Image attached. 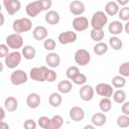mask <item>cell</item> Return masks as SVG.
I'll list each match as a JSON object with an SVG mask.
<instances>
[{"mask_svg":"<svg viewBox=\"0 0 129 129\" xmlns=\"http://www.w3.org/2000/svg\"><path fill=\"white\" fill-rule=\"evenodd\" d=\"M28 76L23 70H15L10 75V82L14 86H20L27 82Z\"/></svg>","mask_w":129,"mask_h":129,"instance_id":"8992f818","label":"cell"},{"mask_svg":"<svg viewBox=\"0 0 129 129\" xmlns=\"http://www.w3.org/2000/svg\"><path fill=\"white\" fill-rule=\"evenodd\" d=\"M88 27H89V20L87 17L77 16L73 19V28L76 31L82 32V31H85L86 29H88Z\"/></svg>","mask_w":129,"mask_h":129,"instance_id":"30bf717a","label":"cell"},{"mask_svg":"<svg viewBox=\"0 0 129 129\" xmlns=\"http://www.w3.org/2000/svg\"><path fill=\"white\" fill-rule=\"evenodd\" d=\"M108 30H109V32H110L111 34L118 36V35L121 34V32L123 31V23H122L121 21H119V20H114V21H112V22L109 24Z\"/></svg>","mask_w":129,"mask_h":129,"instance_id":"7402d4cb","label":"cell"},{"mask_svg":"<svg viewBox=\"0 0 129 129\" xmlns=\"http://www.w3.org/2000/svg\"><path fill=\"white\" fill-rule=\"evenodd\" d=\"M107 23H108V16L104 11H96L93 14L91 19L92 28L103 29Z\"/></svg>","mask_w":129,"mask_h":129,"instance_id":"7a4b0ae2","label":"cell"},{"mask_svg":"<svg viewBox=\"0 0 129 129\" xmlns=\"http://www.w3.org/2000/svg\"><path fill=\"white\" fill-rule=\"evenodd\" d=\"M99 108H100L101 112H103V113L109 112L112 109V101L110 100V98L103 97L99 102Z\"/></svg>","mask_w":129,"mask_h":129,"instance_id":"83f0119b","label":"cell"},{"mask_svg":"<svg viewBox=\"0 0 129 129\" xmlns=\"http://www.w3.org/2000/svg\"><path fill=\"white\" fill-rule=\"evenodd\" d=\"M119 5L117 4V2L115 1H109L106 3L105 5V13L109 16H115L117 15L118 11H119Z\"/></svg>","mask_w":129,"mask_h":129,"instance_id":"cb8c5ba5","label":"cell"},{"mask_svg":"<svg viewBox=\"0 0 129 129\" xmlns=\"http://www.w3.org/2000/svg\"><path fill=\"white\" fill-rule=\"evenodd\" d=\"M123 30H125V32L129 34V22L128 21H125V24H123Z\"/></svg>","mask_w":129,"mask_h":129,"instance_id":"c3c4849f","label":"cell"},{"mask_svg":"<svg viewBox=\"0 0 129 129\" xmlns=\"http://www.w3.org/2000/svg\"><path fill=\"white\" fill-rule=\"evenodd\" d=\"M108 49H109L108 44L106 42H103V41H98L94 45V47H93L94 53L97 54V55H103V54H105L108 51Z\"/></svg>","mask_w":129,"mask_h":129,"instance_id":"4316f807","label":"cell"},{"mask_svg":"<svg viewBox=\"0 0 129 129\" xmlns=\"http://www.w3.org/2000/svg\"><path fill=\"white\" fill-rule=\"evenodd\" d=\"M74 58L77 64L84 67V66H87L91 61V54L87 49L80 48L75 52Z\"/></svg>","mask_w":129,"mask_h":129,"instance_id":"52a82bcc","label":"cell"},{"mask_svg":"<svg viewBox=\"0 0 129 129\" xmlns=\"http://www.w3.org/2000/svg\"><path fill=\"white\" fill-rule=\"evenodd\" d=\"M109 45L114 50H120L123 46V42H122L121 38H119L117 35H113L109 38Z\"/></svg>","mask_w":129,"mask_h":129,"instance_id":"f546056e","label":"cell"},{"mask_svg":"<svg viewBox=\"0 0 129 129\" xmlns=\"http://www.w3.org/2000/svg\"><path fill=\"white\" fill-rule=\"evenodd\" d=\"M37 124H38L39 127H41L43 129H49V126H50V118H48L46 116H41V117L38 118Z\"/></svg>","mask_w":129,"mask_h":129,"instance_id":"8d00e7d4","label":"cell"},{"mask_svg":"<svg viewBox=\"0 0 129 129\" xmlns=\"http://www.w3.org/2000/svg\"><path fill=\"white\" fill-rule=\"evenodd\" d=\"M69 9L72 14H74L76 16H80L85 12L86 7H85L84 2H82L80 0H73L69 5Z\"/></svg>","mask_w":129,"mask_h":129,"instance_id":"5bb4252c","label":"cell"},{"mask_svg":"<svg viewBox=\"0 0 129 129\" xmlns=\"http://www.w3.org/2000/svg\"><path fill=\"white\" fill-rule=\"evenodd\" d=\"M21 59H22L21 52H19L18 50H13L11 52L9 51V53L4 57V63L8 69L13 70L19 66V63L21 62Z\"/></svg>","mask_w":129,"mask_h":129,"instance_id":"3957f363","label":"cell"},{"mask_svg":"<svg viewBox=\"0 0 129 129\" xmlns=\"http://www.w3.org/2000/svg\"><path fill=\"white\" fill-rule=\"evenodd\" d=\"M111 84L116 89H122L126 85V78H124V77H122L120 75L119 76H115V77L112 78Z\"/></svg>","mask_w":129,"mask_h":129,"instance_id":"f1b7e54d","label":"cell"},{"mask_svg":"<svg viewBox=\"0 0 129 129\" xmlns=\"http://www.w3.org/2000/svg\"><path fill=\"white\" fill-rule=\"evenodd\" d=\"M90 35H91V38L98 42V41H101L103 40L104 36H105V33L103 31V29H99V28H92L91 32H90Z\"/></svg>","mask_w":129,"mask_h":129,"instance_id":"d6a6232c","label":"cell"},{"mask_svg":"<svg viewBox=\"0 0 129 129\" xmlns=\"http://www.w3.org/2000/svg\"><path fill=\"white\" fill-rule=\"evenodd\" d=\"M63 124V118L60 115H54L50 118V126L49 129H59Z\"/></svg>","mask_w":129,"mask_h":129,"instance_id":"1f68e13d","label":"cell"},{"mask_svg":"<svg viewBox=\"0 0 129 129\" xmlns=\"http://www.w3.org/2000/svg\"><path fill=\"white\" fill-rule=\"evenodd\" d=\"M3 71V62L0 60V73Z\"/></svg>","mask_w":129,"mask_h":129,"instance_id":"f5cc1de1","label":"cell"},{"mask_svg":"<svg viewBox=\"0 0 129 129\" xmlns=\"http://www.w3.org/2000/svg\"><path fill=\"white\" fill-rule=\"evenodd\" d=\"M4 22H5V17H4V15L0 12V27L4 24Z\"/></svg>","mask_w":129,"mask_h":129,"instance_id":"f907efd6","label":"cell"},{"mask_svg":"<svg viewBox=\"0 0 129 129\" xmlns=\"http://www.w3.org/2000/svg\"><path fill=\"white\" fill-rule=\"evenodd\" d=\"M69 115H70L71 120H73L75 122H80L85 118V111L83 108H81L79 106H74L71 108Z\"/></svg>","mask_w":129,"mask_h":129,"instance_id":"9a60e30c","label":"cell"},{"mask_svg":"<svg viewBox=\"0 0 129 129\" xmlns=\"http://www.w3.org/2000/svg\"><path fill=\"white\" fill-rule=\"evenodd\" d=\"M72 81H73V83H75L76 85L82 86V85H85V84H86V82H87V76H86L85 74L79 73Z\"/></svg>","mask_w":129,"mask_h":129,"instance_id":"f35d334b","label":"cell"},{"mask_svg":"<svg viewBox=\"0 0 129 129\" xmlns=\"http://www.w3.org/2000/svg\"><path fill=\"white\" fill-rule=\"evenodd\" d=\"M79 73H80L79 68L76 67V66H72V67H69V68L67 69V71H66V76H67V78H68L69 80H73Z\"/></svg>","mask_w":129,"mask_h":129,"instance_id":"d590c367","label":"cell"},{"mask_svg":"<svg viewBox=\"0 0 129 129\" xmlns=\"http://www.w3.org/2000/svg\"><path fill=\"white\" fill-rule=\"evenodd\" d=\"M3 5L9 15H14L21 8V2L19 0H3Z\"/></svg>","mask_w":129,"mask_h":129,"instance_id":"8fae6325","label":"cell"},{"mask_svg":"<svg viewBox=\"0 0 129 129\" xmlns=\"http://www.w3.org/2000/svg\"><path fill=\"white\" fill-rule=\"evenodd\" d=\"M61 102H62V98H61L60 93H51L48 97V103L53 108L59 107Z\"/></svg>","mask_w":129,"mask_h":129,"instance_id":"484cf974","label":"cell"},{"mask_svg":"<svg viewBox=\"0 0 129 129\" xmlns=\"http://www.w3.org/2000/svg\"><path fill=\"white\" fill-rule=\"evenodd\" d=\"M25 11H26V14L29 16V17H36L41 11H43V8H42V5L40 3L39 0H36V1H33V2H30L26 5L25 7Z\"/></svg>","mask_w":129,"mask_h":129,"instance_id":"ba28073f","label":"cell"},{"mask_svg":"<svg viewBox=\"0 0 129 129\" xmlns=\"http://www.w3.org/2000/svg\"><path fill=\"white\" fill-rule=\"evenodd\" d=\"M119 74L120 76L124 77V78H128L129 77V62L128 61H124L120 64L119 67Z\"/></svg>","mask_w":129,"mask_h":129,"instance_id":"74e56055","label":"cell"},{"mask_svg":"<svg viewBox=\"0 0 129 129\" xmlns=\"http://www.w3.org/2000/svg\"><path fill=\"white\" fill-rule=\"evenodd\" d=\"M55 40L52 39V38H45L44 39V42H43V47L44 49L48 50V51H52L54 48H55Z\"/></svg>","mask_w":129,"mask_h":129,"instance_id":"ab89813d","label":"cell"},{"mask_svg":"<svg viewBox=\"0 0 129 129\" xmlns=\"http://www.w3.org/2000/svg\"><path fill=\"white\" fill-rule=\"evenodd\" d=\"M117 125L120 128H127L129 126V116L128 115H120L117 118Z\"/></svg>","mask_w":129,"mask_h":129,"instance_id":"836d02e7","label":"cell"},{"mask_svg":"<svg viewBox=\"0 0 129 129\" xmlns=\"http://www.w3.org/2000/svg\"><path fill=\"white\" fill-rule=\"evenodd\" d=\"M45 63L49 68L55 69L60 64V57L56 52H49L45 55Z\"/></svg>","mask_w":129,"mask_h":129,"instance_id":"2e32d148","label":"cell"},{"mask_svg":"<svg viewBox=\"0 0 129 129\" xmlns=\"http://www.w3.org/2000/svg\"><path fill=\"white\" fill-rule=\"evenodd\" d=\"M39 1L42 5L43 11H47V10H49V8H51V5H52L51 0H39Z\"/></svg>","mask_w":129,"mask_h":129,"instance_id":"ee69618b","label":"cell"},{"mask_svg":"<svg viewBox=\"0 0 129 129\" xmlns=\"http://www.w3.org/2000/svg\"><path fill=\"white\" fill-rule=\"evenodd\" d=\"M44 19H45L46 23H48L50 25H55L59 22L60 16H59V13L55 10H47V12L45 13Z\"/></svg>","mask_w":129,"mask_h":129,"instance_id":"d6986e66","label":"cell"},{"mask_svg":"<svg viewBox=\"0 0 129 129\" xmlns=\"http://www.w3.org/2000/svg\"><path fill=\"white\" fill-rule=\"evenodd\" d=\"M56 78H57L56 73H55L53 70L48 69V70H47V74H46V79H45V82L52 83V82H54V81L56 80Z\"/></svg>","mask_w":129,"mask_h":129,"instance_id":"60d3db41","label":"cell"},{"mask_svg":"<svg viewBox=\"0 0 129 129\" xmlns=\"http://www.w3.org/2000/svg\"><path fill=\"white\" fill-rule=\"evenodd\" d=\"M6 114H5V109H3L2 107H0V120H3L5 118Z\"/></svg>","mask_w":129,"mask_h":129,"instance_id":"681fc988","label":"cell"},{"mask_svg":"<svg viewBox=\"0 0 129 129\" xmlns=\"http://www.w3.org/2000/svg\"><path fill=\"white\" fill-rule=\"evenodd\" d=\"M117 14H118V17L122 21H128L129 20V7L123 6L122 8H119V11Z\"/></svg>","mask_w":129,"mask_h":129,"instance_id":"e575fe53","label":"cell"},{"mask_svg":"<svg viewBox=\"0 0 129 129\" xmlns=\"http://www.w3.org/2000/svg\"><path fill=\"white\" fill-rule=\"evenodd\" d=\"M121 110H122V113H123V114L129 115V102H127V101L123 102V103H122Z\"/></svg>","mask_w":129,"mask_h":129,"instance_id":"f6af8a7d","label":"cell"},{"mask_svg":"<svg viewBox=\"0 0 129 129\" xmlns=\"http://www.w3.org/2000/svg\"><path fill=\"white\" fill-rule=\"evenodd\" d=\"M112 97H113L114 102H116L118 104H122L123 102L126 101V93L122 89H118L115 92H113Z\"/></svg>","mask_w":129,"mask_h":129,"instance_id":"4dcf8cb0","label":"cell"},{"mask_svg":"<svg viewBox=\"0 0 129 129\" xmlns=\"http://www.w3.org/2000/svg\"><path fill=\"white\" fill-rule=\"evenodd\" d=\"M116 2H117V4H118L119 6H120V5H121V6H126V5L129 3V0H117Z\"/></svg>","mask_w":129,"mask_h":129,"instance_id":"7dc6e473","label":"cell"},{"mask_svg":"<svg viewBox=\"0 0 129 129\" xmlns=\"http://www.w3.org/2000/svg\"><path fill=\"white\" fill-rule=\"evenodd\" d=\"M73 89V84L71 81L62 80L57 84V91L60 94H69Z\"/></svg>","mask_w":129,"mask_h":129,"instance_id":"d4e9b609","label":"cell"},{"mask_svg":"<svg viewBox=\"0 0 129 129\" xmlns=\"http://www.w3.org/2000/svg\"><path fill=\"white\" fill-rule=\"evenodd\" d=\"M78 36H77V33L72 31V30H68V31H63L61 32L57 39H58V42L60 44H70V43H74L76 40H77Z\"/></svg>","mask_w":129,"mask_h":129,"instance_id":"7c38bea8","label":"cell"},{"mask_svg":"<svg viewBox=\"0 0 129 129\" xmlns=\"http://www.w3.org/2000/svg\"><path fill=\"white\" fill-rule=\"evenodd\" d=\"M9 53V47L7 46V44H0V58H4L7 54Z\"/></svg>","mask_w":129,"mask_h":129,"instance_id":"7bdbcfd3","label":"cell"},{"mask_svg":"<svg viewBox=\"0 0 129 129\" xmlns=\"http://www.w3.org/2000/svg\"><path fill=\"white\" fill-rule=\"evenodd\" d=\"M6 44L9 48H12L14 50H18L23 46V37L20 33H11L6 37Z\"/></svg>","mask_w":129,"mask_h":129,"instance_id":"277c9868","label":"cell"},{"mask_svg":"<svg viewBox=\"0 0 129 129\" xmlns=\"http://www.w3.org/2000/svg\"><path fill=\"white\" fill-rule=\"evenodd\" d=\"M84 128H85V129H94L95 126H94V125H86Z\"/></svg>","mask_w":129,"mask_h":129,"instance_id":"816d5d0a","label":"cell"},{"mask_svg":"<svg viewBox=\"0 0 129 129\" xmlns=\"http://www.w3.org/2000/svg\"><path fill=\"white\" fill-rule=\"evenodd\" d=\"M47 34H48L47 29L44 26H42V25L35 26L33 28V30H32V36H33V38L35 40H38V41L44 40L47 37Z\"/></svg>","mask_w":129,"mask_h":129,"instance_id":"e0dca14e","label":"cell"},{"mask_svg":"<svg viewBox=\"0 0 129 129\" xmlns=\"http://www.w3.org/2000/svg\"><path fill=\"white\" fill-rule=\"evenodd\" d=\"M80 97L83 101L85 102H89L93 99L94 94H95V90L91 85H82L80 91H79Z\"/></svg>","mask_w":129,"mask_h":129,"instance_id":"4fadbf2b","label":"cell"},{"mask_svg":"<svg viewBox=\"0 0 129 129\" xmlns=\"http://www.w3.org/2000/svg\"><path fill=\"white\" fill-rule=\"evenodd\" d=\"M94 90H95V92L99 96L106 97V98L112 97V94L114 92L113 86L110 85V84H107V83H100V84H98Z\"/></svg>","mask_w":129,"mask_h":129,"instance_id":"9c48e42d","label":"cell"},{"mask_svg":"<svg viewBox=\"0 0 129 129\" xmlns=\"http://www.w3.org/2000/svg\"><path fill=\"white\" fill-rule=\"evenodd\" d=\"M40 96L37 93H30L26 97V105L30 109H36L40 105Z\"/></svg>","mask_w":129,"mask_h":129,"instance_id":"ac0fdd59","label":"cell"},{"mask_svg":"<svg viewBox=\"0 0 129 129\" xmlns=\"http://www.w3.org/2000/svg\"><path fill=\"white\" fill-rule=\"evenodd\" d=\"M100 1H102V0H100Z\"/></svg>","mask_w":129,"mask_h":129,"instance_id":"11a10c76","label":"cell"},{"mask_svg":"<svg viewBox=\"0 0 129 129\" xmlns=\"http://www.w3.org/2000/svg\"><path fill=\"white\" fill-rule=\"evenodd\" d=\"M47 70L48 69L45 66L32 68L30 70V72H29V77L31 78V80H33L35 82H41V83L45 82Z\"/></svg>","mask_w":129,"mask_h":129,"instance_id":"5b68a950","label":"cell"},{"mask_svg":"<svg viewBox=\"0 0 129 129\" xmlns=\"http://www.w3.org/2000/svg\"><path fill=\"white\" fill-rule=\"evenodd\" d=\"M91 122L95 127H101L103 125L106 124L107 122V117L103 112H99V113H95L92 118H91Z\"/></svg>","mask_w":129,"mask_h":129,"instance_id":"44dd1931","label":"cell"},{"mask_svg":"<svg viewBox=\"0 0 129 129\" xmlns=\"http://www.w3.org/2000/svg\"><path fill=\"white\" fill-rule=\"evenodd\" d=\"M36 126H37V124L33 119H26L23 123V127L25 129H35Z\"/></svg>","mask_w":129,"mask_h":129,"instance_id":"b9f144b4","label":"cell"},{"mask_svg":"<svg viewBox=\"0 0 129 129\" xmlns=\"http://www.w3.org/2000/svg\"><path fill=\"white\" fill-rule=\"evenodd\" d=\"M8 128H9V125L3 120H0V129H8Z\"/></svg>","mask_w":129,"mask_h":129,"instance_id":"bcb514c9","label":"cell"},{"mask_svg":"<svg viewBox=\"0 0 129 129\" xmlns=\"http://www.w3.org/2000/svg\"><path fill=\"white\" fill-rule=\"evenodd\" d=\"M21 55L22 57H24L27 60L33 59L36 55V50L34 48V46L32 45H24L22 46V50H21Z\"/></svg>","mask_w":129,"mask_h":129,"instance_id":"603a6c76","label":"cell"},{"mask_svg":"<svg viewBox=\"0 0 129 129\" xmlns=\"http://www.w3.org/2000/svg\"><path fill=\"white\" fill-rule=\"evenodd\" d=\"M1 9H2V6H1V4H0V12H1Z\"/></svg>","mask_w":129,"mask_h":129,"instance_id":"db71d44e","label":"cell"},{"mask_svg":"<svg viewBox=\"0 0 129 129\" xmlns=\"http://www.w3.org/2000/svg\"><path fill=\"white\" fill-rule=\"evenodd\" d=\"M32 28V22L28 17H22L18 18L13 21L12 23V29L16 33H23L27 32Z\"/></svg>","mask_w":129,"mask_h":129,"instance_id":"6da1fadb","label":"cell"},{"mask_svg":"<svg viewBox=\"0 0 129 129\" xmlns=\"http://www.w3.org/2000/svg\"><path fill=\"white\" fill-rule=\"evenodd\" d=\"M17 107H18V101L15 97L13 96H10V97H7L4 101V108L7 112H15L17 110Z\"/></svg>","mask_w":129,"mask_h":129,"instance_id":"ffe728a7","label":"cell"}]
</instances>
